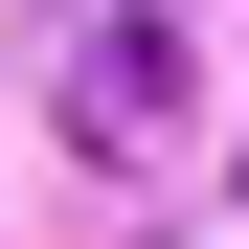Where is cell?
<instances>
[{
  "label": "cell",
  "instance_id": "1",
  "mask_svg": "<svg viewBox=\"0 0 249 249\" xmlns=\"http://www.w3.org/2000/svg\"><path fill=\"white\" fill-rule=\"evenodd\" d=\"M68 136H113V159L181 136V0H113L91 46H68Z\"/></svg>",
  "mask_w": 249,
  "mask_h": 249
}]
</instances>
